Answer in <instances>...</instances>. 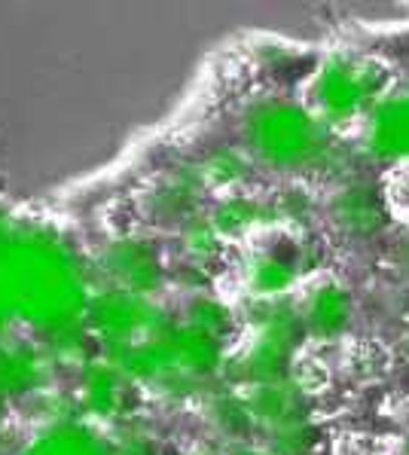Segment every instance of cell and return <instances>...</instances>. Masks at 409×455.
<instances>
[{"label":"cell","instance_id":"obj_2","mask_svg":"<svg viewBox=\"0 0 409 455\" xmlns=\"http://www.w3.org/2000/svg\"><path fill=\"white\" fill-rule=\"evenodd\" d=\"M315 98H318L321 110L333 120H349L357 110L370 101L361 71H357V61H345V59H330L321 68L318 80H315Z\"/></svg>","mask_w":409,"mask_h":455},{"label":"cell","instance_id":"obj_15","mask_svg":"<svg viewBox=\"0 0 409 455\" xmlns=\"http://www.w3.org/2000/svg\"><path fill=\"white\" fill-rule=\"evenodd\" d=\"M242 455H263V452H242Z\"/></svg>","mask_w":409,"mask_h":455},{"label":"cell","instance_id":"obj_14","mask_svg":"<svg viewBox=\"0 0 409 455\" xmlns=\"http://www.w3.org/2000/svg\"><path fill=\"white\" fill-rule=\"evenodd\" d=\"M217 242H221V235H217V229L211 227V223L193 227L187 233V248H189V254H196V257H208L211 251L217 248Z\"/></svg>","mask_w":409,"mask_h":455},{"label":"cell","instance_id":"obj_9","mask_svg":"<svg viewBox=\"0 0 409 455\" xmlns=\"http://www.w3.org/2000/svg\"><path fill=\"white\" fill-rule=\"evenodd\" d=\"M253 223H260V205H253L248 199H229L211 217V227L217 229V235H242L248 233Z\"/></svg>","mask_w":409,"mask_h":455},{"label":"cell","instance_id":"obj_7","mask_svg":"<svg viewBox=\"0 0 409 455\" xmlns=\"http://www.w3.org/2000/svg\"><path fill=\"white\" fill-rule=\"evenodd\" d=\"M114 272L135 291L153 288L159 278L156 260H153L140 244H132V242H123L114 248Z\"/></svg>","mask_w":409,"mask_h":455},{"label":"cell","instance_id":"obj_8","mask_svg":"<svg viewBox=\"0 0 409 455\" xmlns=\"http://www.w3.org/2000/svg\"><path fill=\"white\" fill-rule=\"evenodd\" d=\"M293 282H296V269L285 260H275V257H260L248 269V284L257 297L285 293L287 288H293Z\"/></svg>","mask_w":409,"mask_h":455},{"label":"cell","instance_id":"obj_10","mask_svg":"<svg viewBox=\"0 0 409 455\" xmlns=\"http://www.w3.org/2000/svg\"><path fill=\"white\" fill-rule=\"evenodd\" d=\"M31 455H108L104 450H98L89 437L76 431H59L49 434V437L40 440L37 446L31 450Z\"/></svg>","mask_w":409,"mask_h":455},{"label":"cell","instance_id":"obj_1","mask_svg":"<svg viewBox=\"0 0 409 455\" xmlns=\"http://www.w3.org/2000/svg\"><path fill=\"white\" fill-rule=\"evenodd\" d=\"M251 147L275 165H296L315 159L321 150V132L306 110L293 104H269L248 123Z\"/></svg>","mask_w":409,"mask_h":455},{"label":"cell","instance_id":"obj_4","mask_svg":"<svg viewBox=\"0 0 409 455\" xmlns=\"http://www.w3.org/2000/svg\"><path fill=\"white\" fill-rule=\"evenodd\" d=\"M349 315H351V306H349V297L340 284L327 282L321 288L312 291L306 303V327L309 333L321 336V339H330V336H340L349 324Z\"/></svg>","mask_w":409,"mask_h":455},{"label":"cell","instance_id":"obj_12","mask_svg":"<svg viewBox=\"0 0 409 455\" xmlns=\"http://www.w3.org/2000/svg\"><path fill=\"white\" fill-rule=\"evenodd\" d=\"M86 403L95 412H114L116 407V382L108 370H92L86 385Z\"/></svg>","mask_w":409,"mask_h":455},{"label":"cell","instance_id":"obj_6","mask_svg":"<svg viewBox=\"0 0 409 455\" xmlns=\"http://www.w3.org/2000/svg\"><path fill=\"white\" fill-rule=\"evenodd\" d=\"M336 220L351 233H370L382 220V208H379L376 196L364 187H351L336 199Z\"/></svg>","mask_w":409,"mask_h":455},{"label":"cell","instance_id":"obj_11","mask_svg":"<svg viewBox=\"0 0 409 455\" xmlns=\"http://www.w3.org/2000/svg\"><path fill=\"white\" fill-rule=\"evenodd\" d=\"M245 174V159L232 150H221L204 163L202 178L208 180L211 187H223V184H236Z\"/></svg>","mask_w":409,"mask_h":455},{"label":"cell","instance_id":"obj_13","mask_svg":"<svg viewBox=\"0 0 409 455\" xmlns=\"http://www.w3.org/2000/svg\"><path fill=\"white\" fill-rule=\"evenodd\" d=\"M227 321H229L227 306L217 303V299H199V303L193 306V327L208 336H214V339H217V333L227 327Z\"/></svg>","mask_w":409,"mask_h":455},{"label":"cell","instance_id":"obj_5","mask_svg":"<svg viewBox=\"0 0 409 455\" xmlns=\"http://www.w3.org/2000/svg\"><path fill=\"white\" fill-rule=\"evenodd\" d=\"M92 318H95V324L104 327L108 333L129 336L132 331H138V327L150 324V321L156 318V312H153L147 303H140V299L129 297V293H116V297L98 299L95 309H92Z\"/></svg>","mask_w":409,"mask_h":455},{"label":"cell","instance_id":"obj_3","mask_svg":"<svg viewBox=\"0 0 409 455\" xmlns=\"http://www.w3.org/2000/svg\"><path fill=\"white\" fill-rule=\"evenodd\" d=\"M370 141L376 153L409 159V95L379 104L373 114Z\"/></svg>","mask_w":409,"mask_h":455}]
</instances>
